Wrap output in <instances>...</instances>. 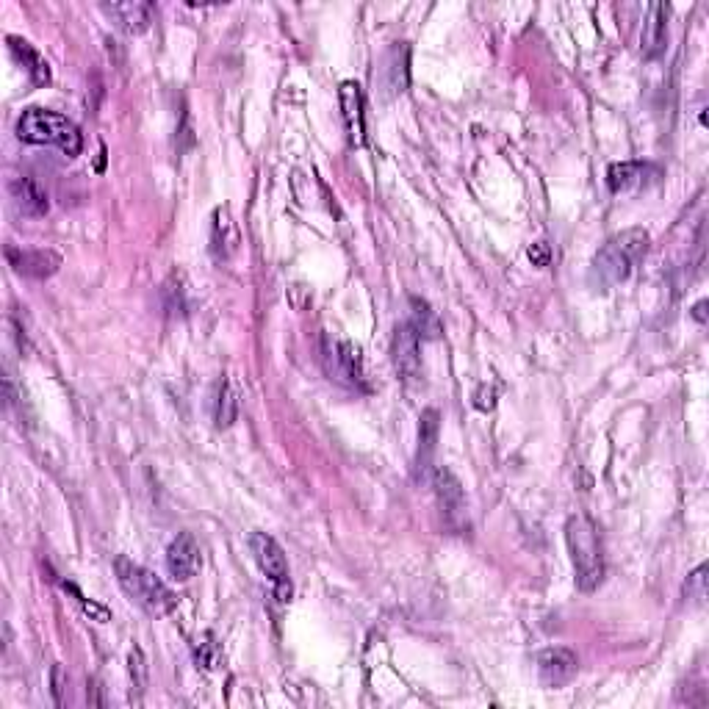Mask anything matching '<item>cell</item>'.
I'll list each match as a JSON object with an SVG mask.
<instances>
[{"label": "cell", "instance_id": "obj_18", "mask_svg": "<svg viewBox=\"0 0 709 709\" xmlns=\"http://www.w3.org/2000/svg\"><path fill=\"white\" fill-rule=\"evenodd\" d=\"M438 435H441V416H438V410L427 408L419 419V455H416V469H419V474H427V471H430L435 446H438Z\"/></svg>", "mask_w": 709, "mask_h": 709}, {"label": "cell", "instance_id": "obj_21", "mask_svg": "<svg viewBox=\"0 0 709 709\" xmlns=\"http://www.w3.org/2000/svg\"><path fill=\"white\" fill-rule=\"evenodd\" d=\"M651 167L643 164V161H621V164H613L610 172H607V183L613 192H629V189H637L643 186L646 178H649Z\"/></svg>", "mask_w": 709, "mask_h": 709}, {"label": "cell", "instance_id": "obj_27", "mask_svg": "<svg viewBox=\"0 0 709 709\" xmlns=\"http://www.w3.org/2000/svg\"><path fill=\"white\" fill-rule=\"evenodd\" d=\"M693 316H696L698 322H704V319H707V300L698 302L696 308H693Z\"/></svg>", "mask_w": 709, "mask_h": 709}, {"label": "cell", "instance_id": "obj_7", "mask_svg": "<svg viewBox=\"0 0 709 709\" xmlns=\"http://www.w3.org/2000/svg\"><path fill=\"white\" fill-rule=\"evenodd\" d=\"M433 488L435 496H438V505L444 510L446 524L452 529L463 527L466 524V493H463L460 480L452 471L441 466V469L433 471Z\"/></svg>", "mask_w": 709, "mask_h": 709}, {"label": "cell", "instance_id": "obj_16", "mask_svg": "<svg viewBox=\"0 0 709 709\" xmlns=\"http://www.w3.org/2000/svg\"><path fill=\"white\" fill-rule=\"evenodd\" d=\"M106 12L128 31V34H145L153 23V3L142 0H128V3H111Z\"/></svg>", "mask_w": 709, "mask_h": 709}, {"label": "cell", "instance_id": "obj_25", "mask_svg": "<svg viewBox=\"0 0 709 709\" xmlns=\"http://www.w3.org/2000/svg\"><path fill=\"white\" fill-rule=\"evenodd\" d=\"M474 405L480 410H493V405H496V391H493L491 385H480V391H477V397H474Z\"/></svg>", "mask_w": 709, "mask_h": 709}, {"label": "cell", "instance_id": "obj_11", "mask_svg": "<svg viewBox=\"0 0 709 709\" xmlns=\"http://www.w3.org/2000/svg\"><path fill=\"white\" fill-rule=\"evenodd\" d=\"M6 261L17 275L34 277V280H45V277L56 275L61 266V258L50 250H17L14 244L6 247Z\"/></svg>", "mask_w": 709, "mask_h": 709}, {"label": "cell", "instance_id": "obj_4", "mask_svg": "<svg viewBox=\"0 0 709 709\" xmlns=\"http://www.w3.org/2000/svg\"><path fill=\"white\" fill-rule=\"evenodd\" d=\"M114 571H117L122 590L139 601L145 610H150V613H169V610H175V604H178L175 593L153 571H147L145 565L133 563L128 557H117Z\"/></svg>", "mask_w": 709, "mask_h": 709}, {"label": "cell", "instance_id": "obj_8", "mask_svg": "<svg viewBox=\"0 0 709 709\" xmlns=\"http://www.w3.org/2000/svg\"><path fill=\"white\" fill-rule=\"evenodd\" d=\"M391 361H394V369H397L399 377H405V380H416L421 374V338L410 327V322H402L394 330Z\"/></svg>", "mask_w": 709, "mask_h": 709}, {"label": "cell", "instance_id": "obj_24", "mask_svg": "<svg viewBox=\"0 0 709 709\" xmlns=\"http://www.w3.org/2000/svg\"><path fill=\"white\" fill-rule=\"evenodd\" d=\"M529 261H532V266H538V269L549 266V261H552V250H549V244H546V241L532 244V247H529Z\"/></svg>", "mask_w": 709, "mask_h": 709}, {"label": "cell", "instance_id": "obj_9", "mask_svg": "<svg viewBox=\"0 0 709 709\" xmlns=\"http://www.w3.org/2000/svg\"><path fill=\"white\" fill-rule=\"evenodd\" d=\"M203 565V554H200V543L192 532H181L175 541L169 543L167 549V571L169 577L178 582H189V579L200 571Z\"/></svg>", "mask_w": 709, "mask_h": 709}, {"label": "cell", "instance_id": "obj_17", "mask_svg": "<svg viewBox=\"0 0 709 709\" xmlns=\"http://www.w3.org/2000/svg\"><path fill=\"white\" fill-rule=\"evenodd\" d=\"M9 48H12L14 59L20 61V64L25 67V73H28V78H31V84L34 86L50 84L48 61H45V56H42V53H39L28 39L9 37Z\"/></svg>", "mask_w": 709, "mask_h": 709}, {"label": "cell", "instance_id": "obj_5", "mask_svg": "<svg viewBox=\"0 0 709 709\" xmlns=\"http://www.w3.org/2000/svg\"><path fill=\"white\" fill-rule=\"evenodd\" d=\"M322 363H325V372L330 374V380L349 385V388H361V391L369 388L366 385V372H363L361 349L355 347V344L325 336L322 338Z\"/></svg>", "mask_w": 709, "mask_h": 709}, {"label": "cell", "instance_id": "obj_15", "mask_svg": "<svg viewBox=\"0 0 709 709\" xmlns=\"http://www.w3.org/2000/svg\"><path fill=\"white\" fill-rule=\"evenodd\" d=\"M9 194H12L14 208H17L23 217H45V214H48V194L39 189L37 181L17 178V181L9 183Z\"/></svg>", "mask_w": 709, "mask_h": 709}, {"label": "cell", "instance_id": "obj_2", "mask_svg": "<svg viewBox=\"0 0 709 709\" xmlns=\"http://www.w3.org/2000/svg\"><path fill=\"white\" fill-rule=\"evenodd\" d=\"M565 543L574 563V579L582 593H593L604 579V552L596 524L588 516H571L565 521Z\"/></svg>", "mask_w": 709, "mask_h": 709}, {"label": "cell", "instance_id": "obj_12", "mask_svg": "<svg viewBox=\"0 0 709 709\" xmlns=\"http://www.w3.org/2000/svg\"><path fill=\"white\" fill-rule=\"evenodd\" d=\"M338 100H341V117H344V128L349 133V142L355 147H361L366 142V117H363V89L355 81H344L338 89Z\"/></svg>", "mask_w": 709, "mask_h": 709}, {"label": "cell", "instance_id": "obj_19", "mask_svg": "<svg viewBox=\"0 0 709 709\" xmlns=\"http://www.w3.org/2000/svg\"><path fill=\"white\" fill-rule=\"evenodd\" d=\"M211 413H214V424L217 427H230L236 416H239V394L230 383L228 377H219L214 385V394H211Z\"/></svg>", "mask_w": 709, "mask_h": 709}, {"label": "cell", "instance_id": "obj_14", "mask_svg": "<svg viewBox=\"0 0 709 709\" xmlns=\"http://www.w3.org/2000/svg\"><path fill=\"white\" fill-rule=\"evenodd\" d=\"M380 84L385 95H402L410 84V48L408 45H394L383 56L380 67Z\"/></svg>", "mask_w": 709, "mask_h": 709}, {"label": "cell", "instance_id": "obj_6", "mask_svg": "<svg viewBox=\"0 0 709 709\" xmlns=\"http://www.w3.org/2000/svg\"><path fill=\"white\" fill-rule=\"evenodd\" d=\"M247 543H250V552H253L258 568H261V571L266 574V579L272 582V588H275V599L289 601L291 599L289 563H286V554H283V549H280V543H277L272 535H266V532H253Z\"/></svg>", "mask_w": 709, "mask_h": 709}, {"label": "cell", "instance_id": "obj_13", "mask_svg": "<svg viewBox=\"0 0 709 709\" xmlns=\"http://www.w3.org/2000/svg\"><path fill=\"white\" fill-rule=\"evenodd\" d=\"M668 45V6L665 3H651L643 34H640V50L646 59H660Z\"/></svg>", "mask_w": 709, "mask_h": 709}, {"label": "cell", "instance_id": "obj_23", "mask_svg": "<svg viewBox=\"0 0 709 709\" xmlns=\"http://www.w3.org/2000/svg\"><path fill=\"white\" fill-rule=\"evenodd\" d=\"M704 574H707V568H704V565H698L696 571H693V574L687 577L685 596H687V599L696 601V604H701V601L707 599V588H704V582H707V577H704Z\"/></svg>", "mask_w": 709, "mask_h": 709}, {"label": "cell", "instance_id": "obj_1", "mask_svg": "<svg viewBox=\"0 0 709 709\" xmlns=\"http://www.w3.org/2000/svg\"><path fill=\"white\" fill-rule=\"evenodd\" d=\"M646 250H649V230L629 228L615 233L590 264V286L607 291L624 283L626 277L632 275V266L646 255Z\"/></svg>", "mask_w": 709, "mask_h": 709}, {"label": "cell", "instance_id": "obj_10", "mask_svg": "<svg viewBox=\"0 0 709 709\" xmlns=\"http://www.w3.org/2000/svg\"><path fill=\"white\" fill-rule=\"evenodd\" d=\"M577 654L563 646H554L538 654V676L543 687H563L577 676Z\"/></svg>", "mask_w": 709, "mask_h": 709}, {"label": "cell", "instance_id": "obj_3", "mask_svg": "<svg viewBox=\"0 0 709 709\" xmlns=\"http://www.w3.org/2000/svg\"><path fill=\"white\" fill-rule=\"evenodd\" d=\"M17 136L28 145L59 147L67 158H75L84 150V133L64 114L48 109H25L17 120Z\"/></svg>", "mask_w": 709, "mask_h": 709}, {"label": "cell", "instance_id": "obj_22", "mask_svg": "<svg viewBox=\"0 0 709 709\" xmlns=\"http://www.w3.org/2000/svg\"><path fill=\"white\" fill-rule=\"evenodd\" d=\"M410 327L419 333V338H438L444 333V325L438 319V313L430 308V302L419 300V297H410Z\"/></svg>", "mask_w": 709, "mask_h": 709}, {"label": "cell", "instance_id": "obj_26", "mask_svg": "<svg viewBox=\"0 0 709 709\" xmlns=\"http://www.w3.org/2000/svg\"><path fill=\"white\" fill-rule=\"evenodd\" d=\"M50 679H53V698H56V704H64V685H67V679H64V671H61V665H53V673H50Z\"/></svg>", "mask_w": 709, "mask_h": 709}, {"label": "cell", "instance_id": "obj_20", "mask_svg": "<svg viewBox=\"0 0 709 709\" xmlns=\"http://www.w3.org/2000/svg\"><path fill=\"white\" fill-rule=\"evenodd\" d=\"M239 244V230H236V222L230 217V211L225 205H219L214 211V225H211V247H214V255L217 258H230L233 250Z\"/></svg>", "mask_w": 709, "mask_h": 709}]
</instances>
